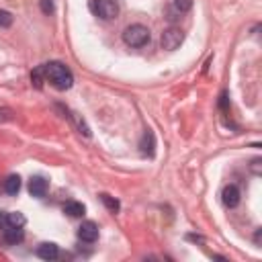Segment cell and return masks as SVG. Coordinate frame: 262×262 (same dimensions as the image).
I'll use <instances>...</instances> for the list:
<instances>
[{
    "label": "cell",
    "instance_id": "6da1fadb",
    "mask_svg": "<svg viewBox=\"0 0 262 262\" xmlns=\"http://www.w3.org/2000/svg\"><path fill=\"white\" fill-rule=\"evenodd\" d=\"M43 76H45V82H49V84H51L53 88H57V90H68V88H72V84H74L72 72H70L61 61L43 63Z\"/></svg>",
    "mask_w": 262,
    "mask_h": 262
},
{
    "label": "cell",
    "instance_id": "7a4b0ae2",
    "mask_svg": "<svg viewBox=\"0 0 262 262\" xmlns=\"http://www.w3.org/2000/svg\"><path fill=\"white\" fill-rule=\"evenodd\" d=\"M149 39H151L149 29L143 27V25H129L123 31V41L129 47H143V45L149 43Z\"/></svg>",
    "mask_w": 262,
    "mask_h": 262
},
{
    "label": "cell",
    "instance_id": "3957f363",
    "mask_svg": "<svg viewBox=\"0 0 262 262\" xmlns=\"http://www.w3.org/2000/svg\"><path fill=\"white\" fill-rule=\"evenodd\" d=\"M90 12L96 14L102 20H113L119 16V4L117 0H90Z\"/></svg>",
    "mask_w": 262,
    "mask_h": 262
},
{
    "label": "cell",
    "instance_id": "277c9868",
    "mask_svg": "<svg viewBox=\"0 0 262 262\" xmlns=\"http://www.w3.org/2000/svg\"><path fill=\"white\" fill-rule=\"evenodd\" d=\"M182 41H184V33H182L180 29H176V27L166 29V31L162 33V37H160V45H162V49H166V51L178 49Z\"/></svg>",
    "mask_w": 262,
    "mask_h": 262
},
{
    "label": "cell",
    "instance_id": "5b68a950",
    "mask_svg": "<svg viewBox=\"0 0 262 262\" xmlns=\"http://www.w3.org/2000/svg\"><path fill=\"white\" fill-rule=\"evenodd\" d=\"M27 223L25 215L18 211H0V229H10V227H23Z\"/></svg>",
    "mask_w": 262,
    "mask_h": 262
},
{
    "label": "cell",
    "instance_id": "8992f818",
    "mask_svg": "<svg viewBox=\"0 0 262 262\" xmlns=\"http://www.w3.org/2000/svg\"><path fill=\"white\" fill-rule=\"evenodd\" d=\"M78 237H80L82 242H88V244L96 242V239H98V225H96L94 221H84V223L78 227Z\"/></svg>",
    "mask_w": 262,
    "mask_h": 262
},
{
    "label": "cell",
    "instance_id": "52a82bcc",
    "mask_svg": "<svg viewBox=\"0 0 262 262\" xmlns=\"http://www.w3.org/2000/svg\"><path fill=\"white\" fill-rule=\"evenodd\" d=\"M239 188L235 186V184H227L223 190H221V201H223V205L225 207H229V209H233V207H237L239 205Z\"/></svg>",
    "mask_w": 262,
    "mask_h": 262
},
{
    "label": "cell",
    "instance_id": "ba28073f",
    "mask_svg": "<svg viewBox=\"0 0 262 262\" xmlns=\"http://www.w3.org/2000/svg\"><path fill=\"white\" fill-rule=\"evenodd\" d=\"M47 188H49V184H47V180L43 176H33L29 180V192L35 199H43L47 194Z\"/></svg>",
    "mask_w": 262,
    "mask_h": 262
},
{
    "label": "cell",
    "instance_id": "9c48e42d",
    "mask_svg": "<svg viewBox=\"0 0 262 262\" xmlns=\"http://www.w3.org/2000/svg\"><path fill=\"white\" fill-rule=\"evenodd\" d=\"M35 254L41 258V260H55L59 256V248L53 244V242H43L37 246Z\"/></svg>",
    "mask_w": 262,
    "mask_h": 262
},
{
    "label": "cell",
    "instance_id": "30bf717a",
    "mask_svg": "<svg viewBox=\"0 0 262 262\" xmlns=\"http://www.w3.org/2000/svg\"><path fill=\"white\" fill-rule=\"evenodd\" d=\"M25 239V231L23 227H10V229H2V242L6 246H16Z\"/></svg>",
    "mask_w": 262,
    "mask_h": 262
},
{
    "label": "cell",
    "instance_id": "8fae6325",
    "mask_svg": "<svg viewBox=\"0 0 262 262\" xmlns=\"http://www.w3.org/2000/svg\"><path fill=\"white\" fill-rule=\"evenodd\" d=\"M154 147H156V141H154V133L151 131H145L141 141H139V149L143 156H154Z\"/></svg>",
    "mask_w": 262,
    "mask_h": 262
},
{
    "label": "cell",
    "instance_id": "7c38bea8",
    "mask_svg": "<svg viewBox=\"0 0 262 262\" xmlns=\"http://www.w3.org/2000/svg\"><path fill=\"white\" fill-rule=\"evenodd\" d=\"M18 190H20V176L18 174H10L4 180V192L14 196V194H18Z\"/></svg>",
    "mask_w": 262,
    "mask_h": 262
},
{
    "label": "cell",
    "instance_id": "4fadbf2b",
    "mask_svg": "<svg viewBox=\"0 0 262 262\" xmlns=\"http://www.w3.org/2000/svg\"><path fill=\"white\" fill-rule=\"evenodd\" d=\"M63 213L70 215V217H82L86 213V207L82 203H78V201H68L63 205Z\"/></svg>",
    "mask_w": 262,
    "mask_h": 262
},
{
    "label": "cell",
    "instance_id": "5bb4252c",
    "mask_svg": "<svg viewBox=\"0 0 262 262\" xmlns=\"http://www.w3.org/2000/svg\"><path fill=\"white\" fill-rule=\"evenodd\" d=\"M100 196V201L104 203V207L111 211V213H117L119 209H121V205H119V201L117 199H113L111 194H106V192H102V194H98Z\"/></svg>",
    "mask_w": 262,
    "mask_h": 262
},
{
    "label": "cell",
    "instance_id": "9a60e30c",
    "mask_svg": "<svg viewBox=\"0 0 262 262\" xmlns=\"http://www.w3.org/2000/svg\"><path fill=\"white\" fill-rule=\"evenodd\" d=\"M31 82L35 84V88H41L43 82H45V76H43V66H37L33 72H31Z\"/></svg>",
    "mask_w": 262,
    "mask_h": 262
},
{
    "label": "cell",
    "instance_id": "2e32d148",
    "mask_svg": "<svg viewBox=\"0 0 262 262\" xmlns=\"http://www.w3.org/2000/svg\"><path fill=\"white\" fill-rule=\"evenodd\" d=\"M172 8L176 10V12H188L190 8H192V0H172Z\"/></svg>",
    "mask_w": 262,
    "mask_h": 262
},
{
    "label": "cell",
    "instance_id": "e0dca14e",
    "mask_svg": "<svg viewBox=\"0 0 262 262\" xmlns=\"http://www.w3.org/2000/svg\"><path fill=\"white\" fill-rule=\"evenodd\" d=\"M10 25H12V14L8 10H2L0 8V29H6Z\"/></svg>",
    "mask_w": 262,
    "mask_h": 262
},
{
    "label": "cell",
    "instance_id": "ac0fdd59",
    "mask_svg": "<svg viewBox=\"0 0 262 262\" xmlns=\"http://www.w3.org/2000/svg\"><path fill=\"white\" fill-rule=\"evenodd\" d=\"M39 6H41V10L45 12V14H51L53 12V0H39Z\"/></svg>",
    "mask_w": 262,
    "mask_h": 262
},
{
    "label": "cell",
    "instance_id": "d6986e66",
    "mask_svg": "<svg viewBox=\"0 0 262 262\" xmlns=\"http://www.w3.org/2000/svg\"><path fill=\"white\" fill-rule=\"evenodd\" d=\"M12 119V111L10 108H0V123L2 121H10Z\"/></svg>",
    "mask_w": 262,
    "mask_h": 262
},
{
    "label": "cell",
    "instance_id": "ffe728a7",
    "mask_svg": "<svg viewBox=\"0 0 262 262\" xmlns=\"http://www.w3.org/2000/svg\"><path fill=\"white\" fill-rule=\"evenodd\" d=\"M260 164H262V160H260V158L252 160V172H254L256 176H260Z\"/></svg>",
    "mask_w": 262,
    "mask_h": 262
},
{
    "label": "cell",
    "instance_id": "44dd1931",
    "mask_svg": "<svg viewBox=\"0 0 262 262\" xmlns=\"http://www.w3.org/2000/svg\"><path fill=\"white\" fill-rule=\"evenodd\" d=\"M219 104H221V108H227V94H225V92L221 94V100H219Z\"/></svg>",
    "mask_w": 262,
    "mask_h": 262
}]
</instances>
